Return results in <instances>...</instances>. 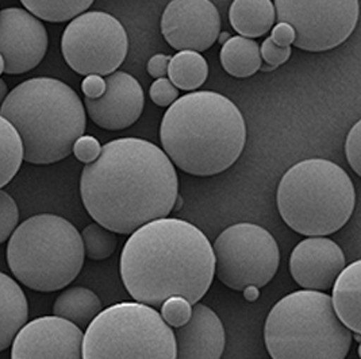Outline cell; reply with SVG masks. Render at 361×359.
I'll use <instances>...</instances> for the list:
<instances>
[{"mask_svg": "<svg viewBox=\"0 0 361 359\" xmlns=\"http://www.w3.org/2000/svg\"><path fill=\"white\" fill-rule=\"evenodd\" d=\"M175 359H221L226 335L218 315L203 304H194L190 320L173 332Z\"/></svg>", "mask_w": 361, "mask_h": 359, "instance_id": "17", "label": "cell"}, {"mask_svg": "<svg viewBox=\"0 0 361 359\" xmlns=\"http://www.w3.org/2000/svg\"><path fill=\"white\" fill-rule=\"evenodd\" d=\"M291 53H293L291 46L280 48V46L274 44L271 37L264 41L263 45L260 48L262 60H264L265 64L272 66L274 69L278 68V66L283 65V64H286L290 60Z\"/></svg>", "mask_w": 361, "mask_h": 359, "instance_id": "31", "label": "cell"}, {"mask_svg": "<svg viewBox=\"0 0 361 359\" xmlns=\"http://www.w3.org/2000/svg\"><path fill=\"white\" fill-rule=\"evenodd\" d=\"M95 0H20L34 17L50 23L72 20L88 10Z\"/></svg>", "mask_w": 361, "mask_h": 359, "instance_id": "25", "label": "cell"}, {"mask_svg": "<svg viewBox=\"0 0 361 359\" xmlns=\"http://www.w3.org/2000/svg\"><path fill=\"white\" fill-rule=\"evenodd\" d=\"M129 38L111 14L87 11L73 18L61 38L68 66L82 76H109L126 60Z\"/></svg>", "mask_w": 361, "mask_h": 359, "instance_id": "10", "label": "cell"}, {"mask_svg": "<svg viewBox=\"0 0 361 359\" xmlns=\"http://www.w3.org/2000/svg\"><path fill=\"white\" fill-rule=\"evenodd\" d=\"M161 34L175 50L204 51L221 34V17L212 0H172L161 17Z\"/></svg>", "mask_w": 361, "mask_h": 359, "instance_id": "12", "label": "cell"}, {"mask_svg": "<svg viewBox=\"0 0 361 359\" xmlns=\"http://www.w3.org/2000/svg\"><path fill=\"white\" fill-rule=\"evenodd\" d=\"M49 45L41 19L18 7L0 10V54L4 73L22 75L44 60Z\"/></svg>", "mask_w": 361, "mask_h": 359, "instance_id": "13", "label": "cell"}, {"mask_svg": "<svg viewBox=\"0 0 361 359\" xmlns=\"http://www.w3.org/2000/svg\"><path fill=\"white\" fill-rule=\"evenodd\" d=\"M163 151L180 170L209 177L228 170L244 151L247 125L230 99L197 91L176 99L160 126Z\"/></svg>", "mask_w": 361, "mask_h": 359, "instance_id": "3", "label": "cell"}, {"mask_svg": "<svg viewBox=\"0 0 361 359\" xmlns=\"http://www.w3.org/2000/svg\"><path fill=\"white\" fill-rule=\"evenodd\" d=\"M29 304L16 279L0 272V351L8 348L27 323Z\"/></svg>", "mask_w": 361, "mask_h": 359, "instance_id": "18", "label": "cell"}, {"mask_svg": "<svg viewBox=\"0 0 361 359\" xmlns=\"http://www.w3.org/2000/svg\"><path fill=\"white\" fill-rule=\"evenodd\" d=\"M19 210L14 197L0 189V245L10 239L18 227Z\"/></svg>", "mask_w": 361, "mask_h": 359, "instance_id": "27", "label": "cell"}, {"mask_svg": "<svg viewBox=\"0 0 361 359\" xmlns=\"http://www.w3.org/2000/svg\"><path fill=\"white\" fill-rule=\"evenodd\" d=\"M4 72V60H3V57H1V54H0V75Z\"/></svg>", "mask_w": 361, "mask_h": 359, "instance_id": "39", "label": "cell"}, {"mask_svg": "<svg viewBox=\"0 0 361 359\" xmlns=\"http://www.w3.org/2000/svg\"><path fill=\"white\" fill-rule=\"evenodd\" d=\"M361 122H357L348 132L345 141V154L346 160L353 169V172L361 176Z\"/></svg>", "mask_w": 361, "mask_h": 359, "instance_id": "30", "label": "cell"}, {"mask_svg": "<svg viewBox=\"0 0 361 359\" xmlns=\"http://www.w3.org/2000/svg\"><path fill=\"white\" fill-rule=\"evenodd\" d=\"M7 94H8V89H7L6 82L3 79H0V107H1V104L4 101V99L7 96Z\"/></svg>", "mask_w": 361, "mask_h": 359, "instance_id": "37", "label": "cell"}, {"mask_svg": "<svg viewBox=\"0 0 361 359\" xmlns=\"http://www.w3.org/2000/svg\"><path fill=\"white\" fill-rule=\"evenodd\" d=\"M219 58L222 68L237 79L253 76L263 64L259 44L241 35L230 37L222 46Z\"/></svg>", "mask_w": 361, "mask_h": 359, "instance_id": "22", "label": "cell"}, {"mask_svg": "<svg viewBox=\"0 0 361 359\" xmlns=\"http://www.w3.org/2000/svg\"><path fill=\"white\" fill-rule=\"evenodd\" d=\"M272 30L271 34V39L274 41L275 45H278L280 48H287L291 46L295 41V32L294 29L287 25V23H278Z\"/></svg>", "mask_w": 361, "mask_h": 359, "instance_id": "33", "label": "cell"}, {"mask_svg": "<svg viewBox=\"0 0 361 359\" xmlns=\"http://www.w3.org/2000/svg\"><path fill=\"white\" fill-rule=\"evenodd\" d=\"M102 307V301L95 292L82 286H72L56 298L53 313L82 329L98 316Z\"/></svg>", "mask_w": 361, "mask_h": 359, "instance_id": "21", "label": "cell"}, {"mask_svg": "<svg viewBox=\"0 0 361 359\" xmlns=\"http://www.w3.org/2000/svg\"><path fill=\"white\" fill-rule=\"evenodd\" d=\"M229 20L234 32L245 38H260L275 25L276 14L271 0H233Z\"/></svg>", "mask_w": 361, "mask_h": 359, "instance_id": "20", "label": "cell"}, {"mask_svg": "<svg viewBox=\"0 0 361 359\" xmlns=\"http://www.w3.org/2000/svg\"><path fill=\"white\" fill-rule=\"evenodd\" d=\"M82 235L64 218L39 213L14 229L7 245L11 273L37 292H56L79 276L84 265Z\"/></svg>", "mask_w": 361, "mask_h": 359, "instance_id": "7", "label": "cell"}, {"mask_svg": "<svg viewBox=\"0 0 361 359\" xmlns=\"http://www.w3.org/2000/svg\"><path fill=\"white\" fill-rule=\"evenodd\" d=\"M84 254L92 261H103L111 257L118 246V238L115 232L104 229L98 223H91L82 234Z\"/></svg>", "mask_w": 361, "mask_h": 359, "instance_id": "26", "label": "cell"}, {"mask_svg": "<svg viewBox=\"0 0 361 359\" xmlns=\"http://www.w3.org/2000/svg\"><path fill=\"white\" fill-rule=\"evenodd\" d=\"M209 76V65L206 58L192 50L176 53L168 66V77L181 91H195L200 88Z\"/></svg>", "mask_w": 361, "mask_h": 359, "instance_id": "23", "label": "cell"}, {"mask_svg": "<svg viewBox=\"0 0 361 359\" xmlns=\"http://www.w3.org/2000/svg\"><path fill=\"white\" fill-rule=\"evenodd\" d=\"M171 56L168 54H156L148 63V73L153 79H163L168 75V66L171 61Z\"/></svg>", "mask_w": 361, "mask_h": 359, "instance_id": "35", "label": "cell"}, {"mask_svg": "<svg viewBox=\"0 0 361 359\" xmlns=\"http://www.w3.org/2000/svg\"><path fill=\"white\" fill-rule=\"evenodd\" d=\"M215 275L231 291L263 288L275 277L280 265L279 246L267 229L238 223L224 229L213 245Z\"/></svg>", "mask_w": 361, "mask_h": 359, "instance_id": "9", "label": "cell"}, {"mask_svg": "<svg viewBox=\"0 0 361 359\" xmlns=\"http://www.w3.org/2000/svg\"><path fill=\"white\" fill-rule=\"evenodd\" d=\"M276 203L290 229L306 237H325L348 223L356 206V191L340 165L310 158L283 175Z\"/></svg>", "mask_w": 361, "mask_h": 359, "instance_id": "5", "label": "cell"}, {"mask_svg": "<svg viewBox=\"0 0 361 359\" xmlns=\"http://www.w3.org/2000/svg\"><path fill=\"white\" fill-rule=\"evenodd\" d=\"M82 91L85 98H100L106 91V82L102 76H97V75L85 76V79L82 82Z\"/></svg>", "mask_w": 361, "mask_h": 359, "instance_id": "34", "label": "cell"}, {"mask_svg": "<svg viewBox=\"0 0 361 359\" xmlns=\"http://www.w3.org/2000/svg\"><path fill=\"white\" fill-rule=\"evenodd\" d=\"M279 23L295 32L294 46L312 53L334 49L355 32L359 0H275Z\"/></svg>", "mask_w": 361, "mask_h": 359, "instance_id": "11", "label": "cell"}, {"mask_svg": "<svg viewBox=\"0 0 361 359\" xmlns=\"http://www.w3.org/2000/svg\"><path fill=\"white\" fill-rule=\"evenodd\" d=\"M345 266L343 248L324 237L306 238L294 247L290 257L291 276L306 291H329Z\"/></svg>", "mask_w": 361, "mask_h": 359, "instance_id": "16", "label": "cell"}, {"mask_svg": "<svg viewBox=\"0 0 361 359\" xmlns=\"http://www.w3.org/2000/svg\"><path fill=\"white\" fill-rule=\"evenodd\" d=\"M22 161V139L16 127L0 116V189L17 176Z\"/></svg>", "mask_w": 361, "mask_h": 359, "instance_id": "24", "label": "cell"}, {"mask_svg": "<svg viewBox=\"0 0 361 359\" xmlns=\"http://www.w3.org/2000/svg\"><path fill=\"white\" fill-rule=\"evenodd\" d=\"M80 195L98 225L129 235L172 213L179 199V179L160 147L141 138H118L84 166Z\"/></svg>", "mask_w": 361, "mask_h": 359, "instance_id": "1", "label": "cell"}, {"mask_svg": "<svg viewBox=\"0 0 361 359\" xmlns=\"http://www.w3.org/2000/svg\"><path fill=\"white\" fill-rule=\"evenodd\" d=\"M192 306L181 297H171L161 306V317L169 327L184 326L190 320Z\"/></svg>", "mask_w": 361, "mask_h": 359, "instance_id": "28", "label": "cell"}, {"mask_svg": "<svg viewBox=\"0 0 361 359\" xmlns=\"http://www.w3.org/2000/svg\"><path fill=\"white\" fill-rule=\"evenodd\" d=\"M352 336L336 315L330 296L306 289L278 301L264 326V342L272 359H345Z\"/></svg>", "mask_w": 361, "mask_h": 359, "instance_id": "6", "label": "cell"}, {"mask_svg": "<svg viewBox=\"0 0 361 359\" xmlns=\"http://www.w3.org/2000/svg\"><path fill=\"white\" fill-rule=\"evenodd\" d=\"M215 276L213 246L194 225L163 218L135 229L121 253V278L137 303L161 307L171 297L191 306Z\"/></svg>", "mask_w": 361, "mask_h": 359, "instance_id": "2", "label": "cell"}, {"mask_svg": "<svg viewBox=\"0 0 361 359\" xmlns=\"http://www.w3.org/2000/svg\"><path fill=\"white\" fill-rule=\"evenodd\" d=\"M102 146L98 139L91 135H82L73 145L72 153L80 163H91L98 158Z\"/></svg>", "mask_w": 361, "mask_h": 359, "instance_id": "32", "label": "cell"}, {"mask_svg": "<svg viewBox=\"0 0 361 359\" xmlns=\"http://www.w3.org/2000/svg\"><path fill=\"white\" fill-rule=\"evenodd\" d=\"M82 329L59 316L26 323L13 342L11 359H82Z\"/></svg>", "mask_w": 361, "mask_h": 359, "instance_id": "14", "label": "cell"}, {"mask_svg": "<svg viewBox=\"0 0 361 359\" xmlns=\"http://www.w3.org/2000/svg\"><path fill=\"white\" fill-rule=\"evenodd\" d=\"M361 261L352 262L333 284L331 304L336 315L352 332L361 331Z\"/></svg>", "mask_w": 361, "mask_h": 359, "instance_id": "19", "label": "cell"}, {"mask_svg": "<svg viewBox=\"0 0 361 359\" xmlns=\"http://www.w3.org/2000/svg\"><path fill=\"white\" fill-rule=\"evenodd\" d=\"M172 327L141 303H119L102 310L82 336V359H175Z\"/></svg>", "mask_w": 361, "mask_h": 359, "instance_id": "8", "label": "cell"}, {"mask_svg": "<svg viewBox=\"0 0 361 359\" xmlns=\"http://www.w3.org/2000/svg\"><path fill=\"white\" fill-rule=\"evenodd\" d=\"M104 82V94L98 99L84 98V108L99 127L125 130L134 125L144 111L142 87L132 75L119 70L106 76Z\"/></svg>", "mask_w": 361, "mask_h": 359, "instance_id": "15", "label": "cell"}, {"mask_svg": "<svg viewBox=\"0 0 361 359\" xmlns=\"http://www.w3.org/2000/svg\"><path fill=\"white\" fill-rule=\"evenodd\" d=\"M149 95L152 101L159 107H169L176 99L179 98V89L171 82L169 79H156L150 85Z\"/></svg>", "mask_w": 361, "mask_h": 359, "instance_id": "29", "label": "cell"}, {"mask_svg": "<svg viewBox=\"0 0 361 359\" xmlns=\"http://www.w3.org/2000/svg\"><path fill=\"white\" fill-rule=\"evenodd\" d=\"M218 38H219V42H221V44H225V42L229 39L230 35L228 33L221 34Z\"/></svg>", "mask_w": 361, "mask_h": 359, "instance_id": "38", "label": "cell"}, {"mask_svg": "<svg viewBox=\"0 0 361 359\" xmlns=\"http://www.w3.org/2000/svg\"><path fill=\"white\" fill-rule=\"evenodd\" d=\"M243 294H244V297L247 298V301H255V300H257L259 298V288H256V286H247L244 291H243Z\"/></svg>", "mask_w": 361, "mask_h": 359, "instance_id": "36", "label": "cell"}, {"mask_svg": "<svg viewBox=\"0 0 361 359\" xmlns=\"http://www.w3.org/2000/svg\"><path fill=\"white\" fill-rule=\"evenodd\" d=\"M0 116L18 131L23 161L34 165H49L69 157L87 127L80 96L66 82L51 77L20 82L7 94Z\"/></svg>", "mask_w": 361, "mask_h": 359, "instance_id": "4", "label": "cell"}]
</instances>
